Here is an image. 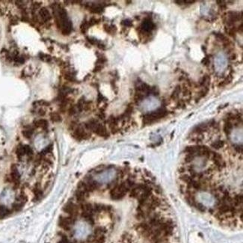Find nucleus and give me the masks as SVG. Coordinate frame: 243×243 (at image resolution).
Listing matches in <instances>:
<instances>
[{
  "label": "nucleus",
  "instance_id": "nucleus-1",
  "mask_svg": "<svg viewBox=\"0 0 243 243\" xmlns=\"http://www.w3.org/2000/svg\"><path fill=\"white\" fill-rule=\"evenodd\" d=\"M117 175V171L115 168L110 167L107 170H103V171L97 172L94 176V180L97 181L99 184L101 183H108L111 181L113 180Z\"/></svg>",
  "mask_w": 243,
  "mask_h": 243
},
{
  "label": "nucleus",
  "instance_id": "nucleus-2",
  "mask_svg": "<svg viewBox=\"0 0 243 243\" xmlns=\"http://www.w3.org/2000/svg\"><path fill=\"white\" fill-rule=\"evenodd\" d=\"M130 192L123 182L120 184H116L110 192V196L113 200H120L125 197L127 192Z\"/></svg>",
  "mask_w": 243,
  "mask_h": 243
},
{
  "label": "nucleus",
  "instance_id": "nucleus-3",
  "mask_svg": "<svg viewBox=\"0 0 243 243\" xmlns=\"http://www.w3.org/2000/svg\"><path fill=\"white\" fill-rule=\"evenodd\" d=\"M76 218L71 216H61L58 219V226L66 231H69L75 224Z\"/></svg>",
  "mask_w": 243,
  "mask_h": 243
},
{
  "label": "nucleus",
  "instance_id": "nucleus-4",
  "mask_svg": "<svg viewBox=\"0 0 243 243\" xmlns=\"http://www.w3.org/2000/svg\"><path fill=\"white\" fill-rule=\"evenodd\" d=\"M63 210L65 213L69 215V216L76 218L77 215L79 214V207L74 203L70 202L68 203L63 208Z\"/></svg>",
  "mask_w": 243,
  "mask_h": 243
},
{
  "label": "nucleus",
  "instance_id": "nucleus-5",
  "mask_svg": "<svg viewBox=\"0 0 243 243\" xmlns=\"http://www.w3.org/2000/svg\"><path fill=\"white\" fill-rule=\"evenodd\" d=\"M27 201V197L26 195L24 194H20V195H18L16 197V198L15 199L14 203L12 205V208L14 209V210L15 211H20L22 208L23 207V206L26 204Z\"/></svg>",
  "mask_w": 243,
  "mask_h": 243
},
{
  "label": "nucleus",
  "instance_id": "nucleus-6",
  "mask_svg": "<svg viewBox=\"0 0 243 243\" xmlns=\"http://www.w3.org/2000/svg\"><path fill=\"white\" fill-rule=\"evenodd\" d=\"M73 137L79 141H82L90 138L91 134L85 131L83 127H77L73 131Z\"/></svg>",
  "mask_w": 243,
  "mask_h": 243
},
{
  "label": "nucleus",
  "instance_id": "nucleus-7",
  "mask_svg": "<svg viewBox=\"0 0 243 243\" xmlns=\"http://www.w3.org/2000/svg\"><path fill=\"white\" fill-rule=\"evenodd\" d=\"M10 179L15 185H18L20 182V174L19 172L18 168L15 165H13L11 170Z\"/></svg>",
  "mask_w": 243,
  "mask_h": 243
},
{
  "label": "nucleus",
  "instance_id": "nucleus-8",
  "mask_svg": "<svg viewBox=\"0 0 243 243\" xmlns=\"http://www.w3.org/2000/svg\"><path fill=\"white\" fill-rule=\"evenodd\" d=\"M61 27L62 28V33L63 35H68L71 32V30H72L73 28V25L72 23L71 22V20L69 19H65V20H63L61 21Z\"/></svg>",
  "mask_w": 243,
  "mask_h": 243
},
{
  "label": "nucleus",
  "instance_id": "nucleus-9",
  "mask_svg": "<svg viewBox=\"0 0 243 243\" xmlns=\"http://www.w3.org/2000/svg\"><path fill=\"white\" fill-rule=\"evenodd\" d=\"M141 29L145 32H150L152 30L155 29V25L153 24L151 20H150L149 18H146L141 23Z\"/></svg>",
  "mask_w": 243,
  "mask_h": 243
},
{
  "label": "nucleus",
  "instance_id": "nucleus-10",
  "mask_svg": "<svg viewBox=\"0 0 243 243\" xmlns=\"http://www.w3.org/2000/svg\"><path fill=\"white\" fill-rule=\"evenodd\" d=\"M94 132L97 135L103 137V138H108L109 136V133L107 131L106 127L105 126H103V125L100 124V123L97 126V127L95 129V130Z\"/></svg>",
  "mask_w": 243,
  "mask_h": 243
},
{
  "label": "nucleus",
  "instance_id": "nucleus-11",
  "mask_svg": "<svg viewBox=\"0 0 243 243\" xmlns=\"http://www.w3.org/2000/svg\"><path fill=\"white\" fill-rule=\"evenodd\" d=\"M88 195L89 194L88 192L77 189L76 192H75V197H76V200L77 202L82 204V203H84L86 201V199L87 198Z\"/></svg>",
  "mask_w": 243,
  "mask_h": 243
},
{
  "label": "nucleus",
  "instance_id": "nucleus-12",
  "mask_svg": "<svg viewBox=\"0 0 243 243\" xmlns=\"http://www.w3.org/2000/svg\"><path fill=\"white\" fill-rule=\"evenodd\" d=\"M99 124L100 123H99L97 120H96V119H91V120H89L88 121L85 123V127H86V128L87 130H92V131L94 132Z\"/></svg>",
  "mask_w": 243,
  "mask_h": 243
},
{
  "label": "nucleus",
  "instance_id": "nucleus-13",
  "mask_svg": "<svg viewBox=\"0 0 243 243\" xmlns=\"http://www.w3.org/2000/svg\"><path fill=\"white\" fill-rule=\"evenodd\" d=\"M39 15L41 16V19L43 20V22H47L51 19V15H50L49 11L46 8H41V10L39 11Z\"/></svg>",
  "mask_w": 243,
  "mask_h": 243
},
{
  "label": "nucleus",
  "instance_id": "nucleus-14",
  "mask_svg": "<svg viewBox=\"0 0 243 243\" xmlns=\"http://www.w3.org/2000/svg\"><path fill=\"white\" fill-rule=\"evenodd\" d=\"M225 123L224 125V132L225 133V134L227 135H230V133H232V130H233V127H234V123H233L230 120H224Z\"/></svg>",
  "mask_w": 243,
  "mask_h": 243
},
{
  "label": "nucleus",
  "instance_id": "nucleus-15",
  "mask_svg": "<svg viewBox=\"0 0 243 243\" xmlns=\"http://www.w3.org/2000/svg\"><path fill=\"white\" fill-rule=\"evenodd\" d=\"M33 193H34V195H35V200H40L41 197H43V191L41 189L39 186H35L33 189Z\"/></svg>",
  "mask_w": 243,
  "mask_h": 243
},
{
  "label": "nucleus",
  "instance_id": "nucleus-16",
  "mask_svg": "<svg viewBox=\"0 0 243 243\" xmlns=\"http://www.w3.org/2000/svg\"><path fill=\"white\" fill-rule=\"evenodd\" d=\"M10 213L11 211L9 209L3 205H0V219H4L8 215H10Z\"/></svg>",
  "mask_w": 243,
  "mask_h": 243
},
{
  "label": "nucleus",
  "instance_id": "nucleus-17",
  "mask_svg": "<svg viewBox=\"0 0 243 243\" xmlns=\"http://www.w3.org/2000/svg\"><path fill=\"white\" fill-rule=\"evenodd\" d=\"M16 154L17 158L19 160H21L22 158L26 155V152H25L24 145H19L16 150Z\"/></svg>",
  "mask_w": 243,
  "mask_h": 243
},
{
  "label": "nucleus",
  "instance_id": "nucleus-18",
  "mask_svg": "<svg viewBox=\"0 0 243 243\" xmlns=\"http://www.w3.org/2000/svg\"><path fill=\"white\" fill-rule=\"evenodd\" d=\"M35 125L37 127H40V128L45 130L48 127V122L45 119H39V120H36L35 122Z\"/></svg>",
  "mask_w": 243,
  "mask_h": 243
},
{
  "label": "nucleus",
  "instance_id": "nucleus-19",
  "mask_svg": "<svg viewBox=\"0 0 243 243\" xmlns=\"http://www.w3.org/2000/svg\"><path fill=\"white\" fill-rule=\"evenodd\" d=\"M181 91H182V88H181V86H176V88H174V91H173L172 94H171V98L172 99V100H177Z\"/></svg>",
  "mask_w": 243,
  "mask_h": 243
},
{
  "label": "nucleus",
  "instance_id": "nucleus-20",
  "mask_svg": "<svg viewBox=\"0 0 243 243\" xmlns=\"http://www.w3.org/2000/svg\"><path fill=\"white\" fill-rule=\"evenodd\" d=\"M33 132H34V130L31 127H28L25 129L23 131V135L25 138H31L33 135Z\"/></svg>",
  "mask_w": 243,
  "mask_h": 243
},
{
  "label": "nucleus",
  "instance_id": "nucleus-21",
  "mask_svg": "<svg viewBox=\"0 0 243 243\" xmlns=\"http://www.w3.org/2000/svg\"><path fill=\"white\" fill-rule=\"evenodd\" d=\"M210 83V76L209 75H204L202 77V79L200 81V86H204V87H208V85Z\"/></svg>",
  "mask_w": 243,
  "mask_h": 243
},
{
  "label": "nucleus",
  "instance_id": "nucleus-22",
  "mask_svg": "<svg viewBox=\"0 0 243 243\" xmlns=\"http://www.w3.org/2000/svg\"><path fill=\"white\" fill-rule=\"evenodd\" d=\"M104 27V30H105V31H106L107 33H108V34H115V32H116L117 31V28L115 26H114V25H112V26H108V25L107 24H105L103 26Z\"/></svg>",
  "mask_w": 243,
  "mask_h": 243
},
{
  "label": "nucleus",
  "instance_id": "nucleus-23",
  "mask_svg": "<svg viewBox=\"0 0 243 243\" xmlns=\"http://www.w3.org/2000/svg\"><path fill=\"white\" fill-rule=\"evenodd\" d=\"M209 91V88L208 87H204V89H202V90L200 91H199V93L197 94V97L196 98V100L195 102H198L199 100L201 98H203V97H205L206 95H207V94L208 93Z\"/></svg>",
  "mask_w": 243,
  "mask_h": 243
},
{
  "label": "nucleus",
  "instance_id": "nucleus-24",
  "mask_svg": "<svg viewBox=\"0 0 243 243\" xmlns=\"http://www.w3.org/2000/svg\"><path fill=\"white\" fill-rule=\"evenodd\" d=\"M224 146V141H222V140H218V141H214L213 143H212V145H211L212 148H213L214 149L216 150L221 149V148H223Z\"/></svg>",
  "mask_w": 243,
  "mask_h": 243
},
{
  "label": "nucleus",
  "instance_id": "nucleus-25",
  "mask_svg": "<svg viewBox=\"0 0 243 243\" xmlns=\"http://www.w3.org/2000/svg\"><path fill=\"white\" fill-rule=\"evenodd\" d=\"M50 119L52 121L56 122V123H58V122L61 121V117L58 112H53L50 114Z\"/></svg>",
  "mask_w": 243,
  "mask_h": 243
},
{
  "label": "nucleus",
  "instance_id": "nucleus-26",
  "mask_svg": "<svg viewBox=\"0 0 243 243\" xmlns=\"http://www.w3.org/2000/svg\"><path fill=\"white\" fill-rule=\"evenodd\" d=\"M89 10H90V11L92 12V13L100 14L103 11V8L101 6H100V5H92L91 6H90V8H89Z\"/></svg>",
  "mask_w": 243,
  "mask_h": 243
},
{
  "label": "nucleus",
  "instance_id": "nucleus-27",
  "mask_svg": "<svg viewBox=\"0 0 243 243\" xmlns=\"http://www.w3.org/2000/svg\"><path fill=\"white\" fill-rule=\"evenodd\" d=\"M225 31L230 36L233 37V38H235L236 37V33H237V29L235 27H231V28L228 29H225Z\"/></svg>",
  "mask_w": 243,
  "mask_h": 243
},
{
  "label": "nucleus",
  "instance_id": "nucleus-28",
  "mask_svg": "<svg viewBox=\"0 0 243 243\" xmlns=\"http://www.w3.org/2000/svg\"><path fill=\"white\" fill-rule=\"evenodd\" d=\"M144 94L142 93H139V92H137L136 94L134 96V100H135V102L138 103L141 102L142 100H144Z\"/></svg>",
  "mask_w": 243,
  "mask_h": 243
},
{
  "label": "nucleus",
  "instance_id": "nucleus-29",
  "mask_svg": "<svg viewBox=\"0 0 243 243\" xmlns=\"http://www.w3.org/2000/svg\"><path fill=\"white\" fill-rule=\"evenodd\" d=\"M24 148H25V152H26V156L29 158L32 157L33 150H32V149H31V147L29 146V145H24Z\"/></svg>",
  "mask_w": 243,
  "mask_h": 243
},
{
  "label": "nucleus",
  "instance_id": "nucleus-30",
  "mask_svg": "<svg viewBox=\"0 0 243 243\" xmlns=\"http://www.w3.org/2000/svg\"><path fill=\"white\" fill-rule=\"evenodd\" d=\"M52 150H53V146H52V145H49V146H47L46 148H45L44 149H43L42 151H41L40 156H44V155L48 154V153H51Z\"/></svg>",
  "mask_w": 243,
  "mask_h": 243
},
{
  "label": "nucleus",
  "instance_id": "nucleus-31",
  "mask_svg": "<svg viewBox=\"0 0 243 243\" xmlns=\"http://www.w3.org/2000/svg\"><path fill=\"white\" fill-rule=\"evenodd\" d=\"M88 28H89L88 22L86 21V20H84L83 23H82V25H81V26H80L81 31H82V33H86V31H87V30L88 29Z\"/></svg>",
  "mask_w": 243,
  "mask_h": 243
},
{
  "label": "nucleus",
  "instance_id": "nucleus-32",
  "mask_svg": "<svg viewBox=\"0 0 243 243\" xmlns=\"http://www.w3.org/2000/svg\"><path fill=\"white\" fill-rule=\"evenodd\" d=\"M64 78H65V79H67V80L68 81H71V82L75 81V76H74L73 74L71 72L66 73L64 74Z\"/></svg>",
  "mask_w": 243,
  "mask_h": 243
},
{
  "label": "nucleus",
  "instance_id": "nucleus-33",
  "mask_svg": "<svg viewBox=\"0 0 243 243\" xmlns=\"http://www.w3.org/2000/svg\"><path fill=\"white\" fill-rule=\"evenodd\" d=\"M215 38H217L218 40H219V41H223V42H225V41H227V38H226V37L224 36V35H223V34H222V33H215Z\"/></svg>",
  "mask_w": 243,
  "mask_h": 243
},
{
  "label": "nucleus",
  "instance_id": "nucleus-34",
  "mask_svg": "<svg viewBox=\"0 0 243 243\" xmlns=\"http://www.w3.org/2000/svg\"><path fill=\"white\" fill-rule=\"evenodd\" d=\"M195 157V156L194 155H191V154H187L185 157V162L186 163H190L192 162V161H194Z\"/></svg>",
  "mask_w": 243,
  "mask_h": 243
},
{
  "label": "nucleus",
  "instance_id": "nucleus-35",
  "mask_svg": "<svg viewBox=\"0 0 243 243\" xmlns=\"http://www.w3.org/2000/svg\"><path fill=\"white\" fill-rule=\"evenodd\" d=\"M177 106H176V108H186V103L184 102L183 100H179L177 103Z\"/></svg>",
  "mask_w": 243,
  "mask_h": 243
},
{
  "label": "nucleus",
  "instance_id": "nucleus-36",
  "mask_svg": "<svg viewBox=\"0 0 243 243\" xmlns=\"http://www.w3.org/2000/svg\"><path fill=\"white\" fill-rule=\"evenodd\" d=\"M122 25L127 27H131L133 26V22L130 20H125L122 21Z\"/></svg>",
  "mask_w": 243,
  "mask_h": 243
},
{
  "label": "nucleus",
  "instance_id": "nucleus-37",
  "mask_svg": "<svg viewBox=\"0 0 243 243\" xmlns=\"http://www.w3.org/2000/svg\"><path fill=\"white\" fill-rule=\"evenodd\" d=\"M76 106H71L68 110V113L70 115H73L76 113Z\"/></svg>",
  "mask_w": 243,
  "mask_h": 243
},
{
  "label": "nucleus",
  "instance_id": "nucleus-38",
  "mask_svg": "<svg viewBox=\"0 0 243 243\" xmlns=\"http://www.w3.org/2000/svg\"><path fill=\"white\" fill-rule=\"evenodd\" d=\"M201 62H202L203 64H204V65H206V66L210 65V59L209 56H207V57L204 58V59L201 61Z\"/></svg>",
  "mask_w": 243,
  "mask_h": 243
},
{
  "label": "nucleus",
  "instance_id": "nucleus-39",
  "mask_svg": "<svg viewBox=\"0 0 243 243\" xmlns=\"http://www.w3.org/2000/svg\"><path fill=\"white\" fill-rule=\"evenodd\" d=\"M87 40H88V41L89 43H90L91 44H92V45H94V44L97 45L99 43V41H97V39H94V38H87Z\"/></svg>",
  "mask_w": 243,
  "mask_h": 243
},
{
  "label": "nucleus",
  "instance_id": "nucleus-40",
  "mask_svg": "<svg viewBox=\"0 0 243 243\" xmlns=\"http://www.w3.org/2000/svg\"><path fill=\"white\" fill-rule=\"evenodd\" d=\"M182 92L183 96H188L190 94V91L189 90V88L186 86H184L183 88L182 89Z\"/></svg>",
  "mask_w": 243,
  "mask_h": 243
},
{
  "label": "nucleus",
  "instance_id": "nucleus-41",
  "mask_svg": "<svg viewBox=\"0 0 243 243\" xmlns=\"http://www.w3.org/2000/svg\"><path fill=\"white\" fill-rule=\"evenodd\" d=\"M40 6H41V4L38 3V2H35L31 5V8H32V10H36V9H38L40 8Z\"/></svg>",
  "mask_w": 243,
  "mask_h": 243
},
{
  "label": "nucleus",
  "instance_id": "nucleus-42",
  "mask_svg": "<svg viewBox=\"0 0 243 243\" xmlns=\"http://www.w3.org/2000/svg\"><path fill=\"white\" fill-rule=\"evenodd\" d=\"M97 116H98L99 118L101 119V120H104V119H105V113H104L103 112H101V111L100 112V113L97 114Z\"/></svg>",
  "mask_w": 243,
  "mask_h": 243
},
{
  "label": "nucleus",
  "instance_id": "nucleus-43",
  "mask_svg": "<svg viewBox=\"0 0 243 243\" xmlns=\"http://www.w3.org/2000/svg\"><path fill=\"white\" fill-rule=\"evenodd\" d=\"M38 103L40 105H46V106H48V105H49V103L48 102H46V101H44V100H40V101H38Z\"/></svg>",
  "mask_w": 243,
  "mask_h": 243
},
{
  "label": "nucleus",
  "instance_id": "nucleus-44",
  "mask_svg": "<svg viewBox=\"0 0 243 243\" xmlns=\"http://www.w3.org/2000/svg\"><path fill=\"white\" fill-rule=\"evenodd\" d=\"M102 68H103L102 65H97L95 67V68L94 69V71H93V72H94V73L99 72V71H100L101 70H102Z\"/></svg>",
  "mask_w": 243,
  "mask_h": 243
},
{
  "label": "nucleus",
  "instance_id": "nucleus-45",
  "mask_svg": "<svg viewBox=\"0 0 243 243\" xmlns=\"http://www.w3.org/2000/svg\"><path fill=\"white\" fill-rule=\"evenodd\" d=\"M17 22H18L17 19H16V17H13V18L11 20V25H16V24H17Z\"/></svg>",
  "mask_w": 243,
  "mask_h": 243
},
{
  "label": "nucleus",
  "instance_id": "nucleus-46",
  "mask_svg": "<svg viewBox=\"0 0 243 243\" xmlns=\"http://www.w3.org/2000/svg\"><path fill=\"white\" fill-rule=\"evenodd\" d=\"M45 113H46V112H45V111L43 110V109H42V108H41V109L38 111V115H41V116H43V115H45Z\"/></svg>",
  "mask_w": 243,
  "mask_h": 243
},
{
  "label": "nucleus",
  "instance_id": "nucleus-47",
  "mask_svg": "<svg viewBox=\"0 0 243 243\" xmlns=\"http://www.w3.org/2000/svg\"><path fill=\"white\" fill-rule=\"evenodd\" d=\"M104 97H103V95L102 94H99V95H98V98H97V100H98V103H101L103 101V99Z\"/></svg>",
  "mask_w": 243,
  "mask_h": 243
},
{
  "label": "nucleus",
  "instance_id": "nucleus-48",
  "mask_svg": "<svg viewBox=\"0 0 243 243\" xmlns=\"http://www.w3.org/2000/svg\"><path fill=\"white\" fill-rule=\"evenodd\" d=\"M236 58H237V55H236V53H232V55L230 56V60H235Z\"/></svg>",
  "mask_w": 243,
  "mask_h": 243
},
{
  "label": "nucleus",
  "instance_id": "nucleus-49",
  "mask_svg": "<svg viewBox=\"0 0 243 243\" xmlns=\"http://www.w3.org/2000/svg\"><path fill=\"white\" fill-rule=\"evenodd\" d=\"M97 46H98L100 49H104L105 48V46L104 44H103V43H99L98 44H97Z\"/></svg>",
  "mask_w": 243,
  "mask_h": 243
},
{
  "label": "nucleus",
  "instance_id": "nucleus-50",
  "mask_svg": "<svg viewBox=\"0 0 243 243\" xmlns=\"http://www.w3.org/2000/svg\"><path fill=\"white\" fill-rule=\"evenodd\" d=\"M174 2L178 3V5H182V3H184V1H182V0H180V1H174Z\"/></svg>",
  "mask_w": 243,
  "mask_h": 243
},
{
  "label": "nucleus",
  "instance_id": "nucleus-51",
  "mask_svg": "<svg viewBox=\"0 0 243 243\" xmlns=\"http://www.w3.org/2000/svg\"><path fill=\"white\" fill-rule=\"evenodd\" d=\"M202 49H203V50H204V51L205 52V53H206V49H207V48H206L205 46H202Z\"/></svg>",
  "mask_w": 243,
  "mask_h": 243
}]
</instances>
